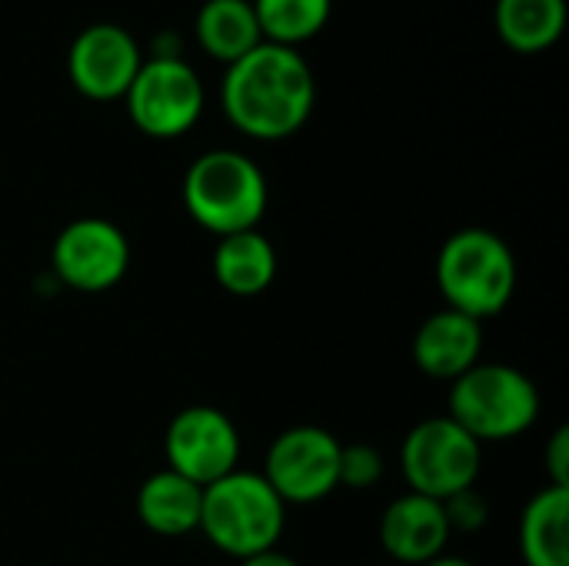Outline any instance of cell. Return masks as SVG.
<instances>
[{
  "label": "cell",
  "mask_w": 569,
  "mask_h": 566,
  "mask_svg": "<svg viewBox=\"0 0 569 566\" xmlns=\"http://www.w3.org/2000/svg\"><path fill=\"white\" fill-rule=\"evenodd\" d=\"M227 120L253 140H287L313 113L317 80L297 47L260 43L223 70Z\"/></svg>",
  "instance_id": "1"
},
{
  "label": "cell",
  "mask_w": 569,
  "mask_h": 566,
  "mask_svg": "<svg viewBox=\"0 0 569 566\" xmlns=\"http://www.w3.org/2000/svg\"><path fill=\"white\" fill-rule=\"evenodd\" d=\"M437 287L450 310L483 324L510 307L517 294V257L487 227L457 230L437 254Z\"/></svg>",
  "instance_id": "2"
},
{
  "label": "cell",
  "mask_w": 569,
  "mask_h": 566,
  "mask_svg": "<svg viewBox=\"0 0 569 566\" xmlns=\"http://www.w3.org/2000/svg\"><path fill=\"white\" fill-rule=\"evenodd\" d=\"M267 177L240 150H207L183 173V207L217 237L257 230L267 214Z\"/></svg>",
  "instance_id": "3"
},
{
  "label": "cell",
  "mask_w": 569,
  "mask_h": 566,
  "mask_svg": "<svg viewBox=\"0 0 569 566\" xmlns=\"http://www.w3.org/2000/svg\"><path fill=\"white\" fill-rule=\"evenodd\" d=\"M287 527V504L273 494L263 474L233 470L203 487L200 534L227 557L247 560L277 550Z\"/></svg>",
  "instance_id": "4"
},
{
  "label": "cell",
  "mask_w": 569,
  "mask_h": 566,
  "mask_svg": "<svg viewBox=\"0 0 569 566\" xmlns=\"http://www.w3.org/2000/svg\"><path fill=\"white\" fill-rule=\"evenodd\" d=\"M450 420L477 444L523 437L540 417L537 384L510 364H477L450 384Z\"/></svg>",
  "instance_id": "5"
},
{
  "label": "cell",
  "mask_w": 569,
  "mask_h": 566,
  "mask_svg": "<svg viewBox=\"0 0 569 566\" xmlns=\"http://www.w3.org/2000/svg\"><path fill=\"white\" fill-rule=\"evenodd\" d=\"M123 103L140 133L153 140H173L193 130L207 93L200 73L180 53H153L140 63Z\"/></svg>",
  "instance_id": "6"
},
{
  "label": "cell",
  "mask_w": 569,
  "mask_h": 566,
  "mask_svg": "<svg viewBox=\"0 0 569 566\" xmlns=\"http://www.w3.org/2000/svg\"><path fill=\"white\" fill-rule=\"evenodd\" d=\"M483 444H477L457 420L430 417L420 420L400 447V474L413 494L447 500L460 490L477 487Z\"/></svg>",
  "instance_id": "7"
},
{
  "label": "cell",
  "mask_w": 569,
  "mask_h": 566,
  "mask_svg": "<svg viewBox=\"0 0 569 566\" xmlns=\"http://www.w3.org/2000/svg\"><path fill=\"white\" fill-rule=\"evenodd\" d=\"M340 447L323 427H290L270 444L263 480L283 504H317L340 487Z\"/></svg>",
  "instance_id": "8"
},
{
  "label": "cell",
  "mask_w": 569,
  "mask_h": 566,
  "mask_svg": "<svg viewBox=\"0 0 569 566\" xmlns=\"http://www.w3.org/2000/svg\"><path fill=\"white\" fill-rule=\"evenodd\" d=\"M127 267H130L127 234L103 217L70 220L50 247L53 277L80 294H103L117 287Z\"/></svg>",
  "instance_id": "9"
},
{
  "label": "cell",
  "mask_w": 569,
  "mask_h": 566,
  "mask_svg": "<svg viewBox=\"0 0 569 566\" xmlns=\"http://www.w3.org/2000/svg\"><path fill=\"white\" fill-rule=\"evenodd\" d=\"M163 454L167 470L187 477L197 487H207L237 470L240 434L223 410L210 404H193L167 424Z\"/></svg>",
  "instance_id": "10"
},
{
  "label": "cell",
  "mask_w": 569,
  "mask_h": 566,
  "mask_svg": "<svg viewBox=\"0 0 569 566\" xmlns=\"http://www.w3.org/2000/svg\"><path fill=\"white\" fill-rule=\"evenodd\" d=\"M143 63L137 37L120 23H90L83 27L67 50V73L77 93L97 103L123 100Z\"/></svg>",
  "instance_id": "11"
},
{
  "label": "cell",
  "mask_w": 569,
  "mask_h": 566,
  "mask_svg": "<svg viewBox=\"0 0 569 566\" xmlns=\"http://www.w3.org/2000/svg\"><path fill=\"white\" fill-rule=\"evenodd\" d=\"M450 537L453 534H450L443 504L413 490L397 497L380 517V547L397 564H430L443 557Z\"/></svg>",
  "instance_id": "12"
},
{
  "label": "cell",
  "mask_w": 569,
  "mask_h": 566,
  "mask_svg": "<svg viewBox=\"0 0 569 566\" xmlns=\"http://www.w3.org/2000/svg\"><path fill=\"white\" fill-rule=\"evenodd\" d=\"M480 350H483V324L450 307L430 314L413 337V364L430 380L453 384L457 377H463L470 367L480 364Z\"/></svg>",
  "instance_id": "13"
},
{
  "label": "cell",
  "mask_w": 569,
  "mask_h": 566,
  "mask_svg": "<svg viewBox=\"0 0 569 566\" xmlns=\"http://www.w3.org/2000/svg\"><path fill=\"white\" fill-rule=\"evenodd\" d=\"M203 487L173 470L150 474L137 490V517L157 537H187L200 530Z\"/></svg>",
  "instance_id": "14"
},
{
  "label": "cell",
  "mask_w": 569,
  "mask_h": 566,
  "mask_svg": "<svg viewBox=\"0 0 569 566\" xmlns=\"http://www.w3.org/2000/svg\"><path fill=\"white\" fill-rule=\"evenodd\" d=\"M213 280L233 297H257L277 280V250L260 230L220 237L213 260Z\"/></svg>",
  "instance_id": "15"
},
{
  "label": "cell",
  "mask_w": 569,
  "mask_h": 566,
  "mask_svg": "<svg viewBox=\"0 0 569 566\" xmlns=\"http://www.w3.org/2000/svg\"><path fill=\"white\" fill-rule=\"evenodd\" d=\"M520 554L527 566H569V490L543 487L520 517Z\"/></svg>",
  "instance_id": "16"
},
{
  "label": "cell",
  "mask_w": 569,
  "mask_h": 566,
  "mask_svg": "<svg viewBox=\"0 0 569 566\" xmlns=\"http://www.w3.org/2000/svg\"><path fill=\"white\" fill-rule=\"evenodd\" d=\"M193 30H197V43L227 67L263 43L250 0H203Z\"/></svg>",
  "instance_id": "17"
},
{
  "label": "cell",
  "mask_w": 569,
  "mask_h": 566,
  "mask_svg": "<svg viewBox=\"0 0 569 566\" xmlns=\"http://www.w3.org/2000/svg\"><path fill=\"white\" fill-rule=\"evenodd\" d=\"M497 33L517 53H543L567 30V0H497Z\"/></svg>",
  "instance_id": "18"
},
{
  "label": "cell",
  "mask_w": 569,
  "mask_h": 566,
  "mask_svg": "<svg viewBox=\"0 0 569 566\" xmlns=\"http://www.w3.org/2000/svg\"><path fill=\"white\" fill-rule=\"evenodd\" d=\"M267 43L297 47L317 37L333 13V0H250Z\"/></svg>",
  "instance_id": "19"
},
{
  "label": "cell",
  "mask_w": 569,
  "mask_h": 566,
  "mask_svg": "<svg viewBox=\"0 0 569 566\" xmlns=\"http://www.w3.org/2000/svg\"><path fill=\"white\" fill-rule=\"evenodd\" d=\"M383 477V457L373 444H350L340 447V487L370 490Z\"/></svg>",
  "instance_id": "20"
},
{
  "label": "cell",
  "mask_w": 569,
  "mask_h": 566,
  "mask_svg": "<svg viewBox=\"0 0 569 566\" xmlns=\"http://www.w3.org/2000/svg\"><path fill=\"white\" fill-rule=\"evenodd\" d=\"M443 504V514H447V524H450V534H480L487 524H490V500L470 487V490H460Z\"/></svg>",
  "instance_id": "21"
},
{
  "label": "cell",
  "mask_w": 569,
  "mask_h": 566,
  "mask_svg": "<svg viewBox=\"0 0 569 566\" xmlns=\"http://www.w3.org/2000/svg\"><path fill=\"white\" fill-rule=\"evenodd\" d=\"M547 474L550 487L569 490V427H557V434L547 444Z\"/></svg>",
  "instance_id": "22"
},
{
  "label": "cell",
  "mask_w": 569,
  "mask_h": 566,
  "mask_svg": "<svg viewBox=\"0 0 569 566\" xmlns=\"http://www.w3.org/2000/svg\"><path fill=\"white\" fill-rule=\"evenodd\" d=\"M240 566H300V564H297L293 557L280 554V550H263V554H257V557L240 560Z\"/></svg>",
  "instance_id": "23"
},
{
  "label": "cell",
  "mask_w": 569,
  "mask_h": 566,
  "mask_svg": "<svg viewBox=\"0 0 569 566\" xmlns=\"http://www.w3.org/2000/svg\"><path fill=\"white\" fill-rule=\"evenodd\" d=\"M423 566H473L470 560H463V557H437V560H430V564H423Z\"/></svg>",
  "instance_id": "24"
}]
</instances>
